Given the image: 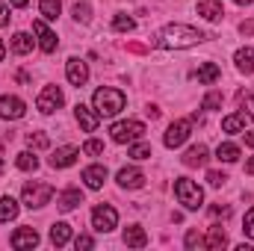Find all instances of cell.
<instances>
[{
  "mask_svg": "<svg viewBox=\"0 0 254 251\" xmlns=\"http://www.w3.org/2000/svg\"><path fill=\"white\" fill-rule=\"evenodd\" d=\"M145 113H148V119H151V122H154V119H160V110H157V107H148Z\"/></svg>",
  "mask_w": 254,
  "mask_h": 251,
  "instance_id": "ee69618b",
  "label": "cell"
},
{
  "mask_svg": "<svg viewBox=\"0 0 254 251\" xmlns=\"http://www.w3.org/2000/svg\"><path fill=\"white\" fill-rule=\"evenodd\" d=\"M39 12L45 21H57L63 12V0H39Z\"/></svg>",
  "mask_w": 254,
  "mask_h": 251,
  "instance_id": "484cf974",
  "label": "cell"
},
{
  "mask_svg": "<svg viewBox=\"0 0 254 251\" xmlns=\"http://www.w3.org/2000/svg\"><path fill=\"white\" fill-rule=\"evenodd\" d=\"M243 231H246V237H252L254 240V207L246 213V228H243Z\"/></svg>",
  "mask_w": 254,
  "mask_h": 251,
  "instance_id": "ab89813d",
  "label": "cell"
},
{
  "mask_svg": "<svg viewBox=\"0 0 254 251\" xmlns=\"http://www.w3.org/2000/svg\"><path fill=\"white\" fill-rule=\"evenodd\" d=\"M51 198H54V187H48V184H27L24 192H21V204L24 207H30V210H39V207H45V204H51Z\"/></svg>",
  "mask_w": 254,
  "mask_h": 251,
  "instance_id": "277c9868",
  "label": "cell"
},
{
  "mask_svg": "<svg viewBox=\"0 0 254 251\" xmlns=\"http://www.w3.org/2000/svg\"><path fill=\"white\" fill-rule=\"evenodd\" d=\"M216 157H219L222 163H237V160H240V145H234V142H222V145L216 148Z\"/></svg>",
  "mask_w": 254,
  "mask_h": 251,
  "instance_id": "83f0119b",
  "label": "cell"
},
{
  "mask_svg": "<svg viewBox=\"0 0 254 251\" xmlns=\"http://www.w3.org/2000/svg\"><path fill=\"white\" fill-rule=\"evenodd\" d=\"M39 246V234H36V228H18L15 234H12V249L24 251V249H36Z\"/></svg>",
  "mask_w": 254,
  "mask_h": 251,
  "instance_id": "9a60e30c",
  "label": "cell"
},
{
  "mask_svg": "<svg viewBox=\"0 0 254 251\" xmlns=\"http://www.w3.org/2000/svg\"><path fill=\"white\" fill-rule=\"evenodd\" d=\"M33 33H36V45H39L45 54H54V51L60 48V39H57V33H54V30L45 24V18L33 24Z\"/></svg>",
  "mask_w": 254,
  "mask_h": 251,
  "instance_id": "9c48e42d",
  "label": "cell"
},
{
  "mask_svg": "<svg viewBox=\"0 0 254 251\" xmlns=\"http://www.w3.org/2000/svg\"><path fill=\"white\" fill-rule=\"evenodd\" d=\"M83 154H89V157H101V154H104V142H98V139H89V142L83 145Z\"/></svg>",
  "mask_w": 254,
  "mask_h": 251,
  "instance_id": "8d00e7d4",
  "label": "cell"
},
{
  "mask_svg": "<svg viewBox=\"0 0 254 251\" xmlns=\"http://www.w3.org/2000/svg\"><path fill=\"white\" fill-rule=\"evenodd\" d=\"M65 77H68V83L71 86H86V80H89V65L83 63V60H77V57H71L68 63H65Z\"/></svg>",
  "mask_w": 254,
  "mask_h": 251,
  "instance_id": "8fae6325",
  "label": "cell"
},
{
  "mask_svg": "<svg viewBox=\"0 0 254 251\" xmlns=\"http://www.w3.org/2000/svg\"><path fill=\"white\" fill-rule=\"evenodd\" d=\"M0 172H3V160H0Z\"/></svg>",
  "mask_w": 254,
  "mask_h": 251,
  "instance_id": "f907efd6",
  "label": "cell"
},
{
  "mask_svg": "<svg viewBox=\"0 0 254 251\" xmlns=\"http://www.w3.org/2000/svg\"><path fill=\"white\" fill-rule=\"evenodd\" d=\"M234 3H240V6H249V3H252V0H234Z\"/></svg>",
  "mask_w": 254,
  "mask_h": 251,
  "instance_id": "c3c4849f",
  "label": "cell"
},
{
  "mask_svg": "<svg viewBox=\"0 0 254 251\" xmlns=\"http://www.w3.org/2000/svg\"><path fill=\"white\" fill-rule=\"evenodd\" d=\"M243 133H246V145L254 148V130H243Z\"/></svg>",
  "mask_w": 254,
  "mask_h": 251,
  "instance_id": "f6af8a7d",
  "label": "cell"
},
{
  "mask_svg": "<svg viewBox=\"0 0 254 251\" xmlns=\"http://www.w3.org/2000/svg\"><path fill=\"white\" fill-rule=\"evenodd\" d=\"M63 104H65V95H63L60 86H45V89L39 92V98H36V107H39V113H45V116L57 113Z\"/></svg>",
  "mask_w": 254,
  "mask_h": 251,
  "instance_id": "52a82bcc",
  "label": "cell"
},
{
  "mask_svg": "<svg viewBox=\"0 0 254 251\" xmlns=\"http://www.w3.org/2000/svg\"><path fill=\"white\" fill-rule=\"evenodd\" d=\"M68 240H71V225L68 222H54L51 225V243L57 249H63V246H68Z\"/></svg>",
  "mask_w": 254,
  "mask_h": 251,
  "instance_id": "603a6c76",
  "label": "cell"
},
{
  "mask_svg": "<svg viewBox=\"0 0 254 251\" xmlns=\"http://www.w3.org/2000/svg\"><path fill=\"white\" fill-rule=\"evenodd\" d=\"M127 98L122 89H110V86H104V89H98L95 95H92V107H95V113L101 116V119H113V116H119L122 110H125Z\"/></svg>",
  "mask_w": 254,
  "mask_h": 251,
  "instance_id": "7a4b0ae2",
  "label": "cell"
},
{
  "mask_svg": "<svg viewBox=\"0 0 254 251\" xmlns=\"http://www.w3.org/2000/svg\"><path fill=\"white\" fill-rule=\"evenodd\" d=\"M184 246H187V249H204V237H201V234H198V231H187V240H184Z\"/></svg>",
  "mask_w": 254,
  "mask_h": 251,
  "instance_id": "e575fe53",
  "label": "cell"
},
{
  "mask_svg": "<svg viewBox=\"0 0 254 251\" xmlns=\"http://www.w3.org/2000/svg\"><path fill=\"white\" fill-rule=\"evenodd\" d=\"M125 246H130V249H145V246H148V234H145L142 225L125 228Z\"/></svg>",
  "mask_w": 254,
  "mask_h": 251,
  "instance_id": "d6986e66",
  "label": "cell"
},
{
  "mask_svg": "<svg viewBox=\"0 0 254 251\" xmlns=\"http://www.w3.org/2000/svg\"><path fill=\"white\" fill-rule=\"evenodd\" d=\"M190 133H192V119H178V122L169 125L163 142H166V148H181V145L190 139Z\"/></svg>",
  "mask_w": 254,
  "mask_h": 251,
  "instance_id": "ba28073f",
  "label": "cell"
},
{
  "mask_svg": "<svg viewBox=\"0 0 254 251\" xmlns=\"http://www.w3.org/2000/svg\"><path fill=\"white\" fill-rule=\"evenodd\" d=\"M33 45H36V39H30V33H15V36H12V51H15V54H21V57H24V54H30V51H33Z\"/></svg>",
  "mask_w": 254,
  "mask_h": 251,
  "instance_id": "4316f807",
  "label": "cell"
},
{
  "mask_svg": "<svg viewBox=\"0 0 254 251\" xmlns=\"http://www.w3.org/2000/svg\"><path fill=\"white\" fill-rule=\"evenodd\" d=\"M74 116H77V122H80V127H83L86 133H95V130H98V125H101V116L95 113V107L77 104V107H74Z\"/></svg>",
  "mask_w": 254,
  "mask_h": 251,
  "instance_id": "7c38bea8",
  "label": "cell"
},
{
  "mask_svg": "<svg viewBox=\"0 0 254 251\" xmlns=\"http://www.w3.org/2000/svg\"><path fill=\"white\" fill-rule=\"evenodd\" d=\"M116 181H119L122 189H142L145 187V172L130 166V169H122V172L116 175Z\"/></svg>",
  "mask_w": 254,
  "mask_h": 251,
  "instance_id": "4fadbf2b",
  "label": "cell"
},
{
  "mask_svg": "<svg viewBox=\"0 0 254 251\" xmlns=\"http://www.w3.org/2000/svg\"><path fill=\"white\" fill-rule=\"evenodd\" d=\"M116 225H119V213H116V207H110V204H98V207L92 210V228H95L98 234H110V231H116Z\"/></svg>",
  "mask_w": 254,
  "mask_h": 251,
  "instance_id": "8992f818",
  "label": "cell"
},
{
  "mask_svg": "<svg viewBox=\"0 0 254 251\" xmlns=\"http://www.w3.org/2000/svg\"><path fill=\"white\" fill-rule=\"evenodd\" d=\"M71 15H74V21H80V24H89V21H92V9H89V3H74Z\"/></svg>",
  "mask_w": 254,
  "mask_h": 251,
  "instance_id": "836d02e7",
  "label": "cell"
},
{
  "mask_svg": "<svg viewBox=\"0 0 254 251\" xmlns=\"http://www.w3.org/2000/svg\"><path fill=\"white\" fill-rule=\"evenodd\" d=\"M3 57H6V48H3V42H0V60H3Z\"/></svg>",
  "mask_w": 254,
  "mask_h": 251,
  "instance_id": "681fc988",
  "label": "cell"
},
{
  "mask_svg": "<svg viewBox=\"0 0 254 251\" xmlns=\"http://www.w3.org/2000/svg\"><path fill=\"white\" fill-rule=\"evenodd\" d=\"M225 181H228L225 172H207V184L210 187H225Z\"/></svg>",
  "mask_w": 254,
  "mask_h": 251,
  "instance_id": "74e56055",
  "label": "cell"
},
{
  "mask_svg": "<svg viewBox=\"0 0 254 251\" xmlns=\"http://www.w3.org/2000/svg\"><path fill=\"white\" fill-rule=\"evenodd\" d=\"M207 36L198 30V27H190V24H169V27H163L157 36H154V42L160 45V48H166V51H187V48H195V45H201Z\"/></svg>",
  "mask_w": 254,
  "mask_h": 251,
  "instance_id": "6da1fadb",
  "label": "cell"
},
{
  "mask_svg": "<svg viewBox=\"0 0 254 251\" xmlns=\"http://www.w3.org/2000/svg\"><path fill=\"white\" fill-rule=\"evenodd\" d=\"M198 15H201L204 21H213V24H216V21L225 18V9H222L219 0H201V3H198Z\"/></svg>",
  "mask_w": 254,
  "mask_h": 251,
  "instance_id": "e0dca14e",
  "label": "cell"
},
{
  "mask_svg": "<svg viewBox=\"0 0 254 251\" xmlns=\"http://www.w3.org/2000/svg\"><path fill=\"white\" fill-rule=\"evenodd\" d=\"M24 113H27V104H24L21 98H15V95H0V119L18 122V119H24Z\"/></svg>",
  "mask_w": 254,
  "mask_h": 251,
  "instance_id": "30bf717a",
  "label": "cell"
},
{
  "mask_svg": "<svg viewBox=\"0 0 254 251\" xmlns=\"http://www.w3.org/2000/svg\"><path fill=\"white\" fill-rule=\"evenodd\" d=\"M195 77H198V83L213 86V83L222 77V68H219L216 63H201V65H198V71H195Z\"/></svg>",
  "mask_w": 254,
  "mask_h": 251,
  "instance_id": "44dd1931",
  "label": "cell"
},
{
  "mask_svg": "<svg viewBox=\"0 0 254 251\" xmlns=\"http://www.w3.org/2000/svg\"><path fill=\"white\" fill-rule=\"evenodd\" d=\"M9 24V9H6V3H0V27H6Z\"/></svg>",
  "mask_w": 254,
  "mask_h": 251,
  "instance_id": "60d3db41",
  "label": "cell"
},
{
  "mask_svg": "<svg viewBox=\"0 0 254 251\" xmlns=\"http://www.w3.org/2000/svg\"><path fill=\"white\" fill-rule=\"evenodd\" d=\"M127 157H133V160H151V145L142 142V139H136V142H130Z\"/></svg>",
  "mask_w": 254,
  "mask_h": 251,
  "instance_id": "4dcf8cb0",
  "label": "cell"
},
{
  "mask_svg": "<svg viewBox=\"0 0 254 251\" xmlns=\"http://www.w3.org/2000/svg\"><path fill=\"white\" fill-rule=\"evenodd\" d=\"M222 107V95L219 92H210L204 101H201V110H219Z\"/></svg>",
  "mask_w": 254,
  "mask_h": 251,
  "instance_id": "d590c367",
  "label": "cell"
},
{
  "mask_svg": "<svg viewBox=\"0 0 254 251\" xmlns=\"http://www.w3.org/2000/svg\"><path fill=\"white\" fill-rule=\"evenodd\" d=\"M246 125H249V113H246V110L231 113V116H225V119H222V130H225V133H243Z\"/></svg>",
  "mask_w": 254,
  "mask_h": 251,
  "instance_id": "ac0fdd59",
  "label": "cell"
},
{
  "mask_svg": "<svg viewBox=\"0 0 254 251\" xmlns=\"http://www.w3.org/2000/svg\"><path fill=\"white\" fill-rule=\"evenodd\" d=\"M113 30H116V33H133V30H136V21H133L130 15H122V12H119V15L113 18Z\"/></svg>",
  "mask_w": 254,
  "mask_h": 251,
  "instance_id": "1f68e13d",
  "label": "cell"
},
{
  "mask_svg": "<svg viewBox=\"0 0 254 251\" xmlns=\"http://www.w3.org/2000/svg\"><path fill=\"white\" fill-rule=\"evenodd\" d=\"M240 30H243V36H252V33H254V21H249V24H243Z\"/></svg>",
  "mask_w": 254,
  "mask_h": 251,
  "instance_id": "7bdbcfd3",
  "label": "cell"
},
{
  "mask_svg": "<svg viewBox=\"0 0 254 251\" xmlns=\"http://www.w3.org/2000/svg\"><path fill=\"white\" fill-rule=\"evenodd\" d=\"M74 246H77V251L80 249H95V240H92L89 234H80V237L74 240Z\"/></svg>",
  "mask_w": 254,
  "mask_h": 251,
  "instance_id": "f35d334b",
  "label": "cell"
},
{
  "mask_svg": "<svg viewBox=\"0 0 254 251\" xmlns=\"http://www.w3.org/2000/svg\"><path fill=\"white\" fill-rule=\"evenodd\" d=\"M27 145L33 151H45V148H51V139L45 133H27Z\"/></svg>",
  "mask_w": 254,
  "mask_h": 251,
  "instance_id": "d6a6232c",
  "label": "cell"
},
{
  "mask_svg": "<svg viewBox=\"0 0 254 251\" xmlns=\"http://www.w3.org/2000/svg\"><path fill=\"white\" fill-rule=\"evenodd\" d=\"M225 246H228V234H225V228L213 225V228H210V234L204 237V249H210V251H222Z\"/></svg>",
  "mask_w": 254,
  "mask_h": 251,
  "instance_id": "ffe728a7",
  "label": "cell"
},
{
  "mask_svg": "<svg viewBox=\"0 0 254 251\" xmlns=\"http://www.w3.org/2000/svg\"><path fill=\"white\" fill-rule=\"evenodd\" d=\"M207 160H210L207 145H192L190 151L184 154V166H190V169H195V166H204Z\"/></svg>",
  "mask_w": 254,
  "mask_h": 251,
  "instance_id": "7402d4cb",
  "label": "cell"
},
{
  "mask_svg": "<svg viewBox=\"0 0 254 251\" xmlns=\"http://www.w3.org/2000/svg\"><path fill=\"white\" fill-rule=\"evenodd\" d=\"M175 195H178V201L187 210H198L204 204V189L198 187L195 181H190V178H178L175 181Z\"/></svg>",
  "mask_w": 254,
  "mask_h": 251,
  "instance_id": "3957f363",
  "label": "cell"
},
{
  "mask_svg": "<svg viewBox=\"0 0 254 251\" xmlns=\"http://www.w3.org/2000/svg\"><path fill=\"white\" fill-rule=\"evenodd\" d=\"M246 175H254V157L246 163Z\"/></svg>",
  "mask_w": 254,
  "mask_h": 251,
  "instance_id": "7dc6e473",
  "label": "cell"
},
{
  "mask_svg": "<svg viewBox=\"0 0 254 251\" xmlns=\"http://www.w3.org/2000/svg\"><path fill=\"white\" fill-rule=\"evenodd\" d=\"M252 116H254V113H252Z\"/></svg>",
  "mask_w": 254,
  "mask_h": 251,
  "instance_id": "816d5d0a",
  "label": "cell"
},
{
  "mask_svg": "<svg viewBox=\"0 0 254 251\" xmlns=\"http://www.w3.org/2000/svg\"><path fill=\"white\" fill-rule=\"evenodd\" d=\"M104 181H107V166L95 163V166H86V169H83V184L89 189H101Z\"/></svg>",
  "mask_w": 254,
  "mask_h": 251,
  "instance_id": "2e32d148",
  "label": "cell"
},
{
  "mask_svg": "<svg viewBox=\"0 0 254 251\" xmlns=\"http://www.w3.org/2000/svg\"><path fill=\"white\" fill-rule=\"evenodd\" d=\"M57 204H60L63 210H74V207H80V204H83V192H80L77 187H68L65 192H60Z\"/></svg>",
  "mask_w": 254,
  "mask_h": 251,
  "instance_id": "d4e9b609",
  "label": "cell"
},
{
  "mask_svg": "<svg viewBox=\"0 0 254 251\" xmlns=\"http://www.w3.org/2000/svg\"><path fill=\"white\" fill-rule=\"evenodd\" d=\"M77 157H80V148H74V145H63V148L54 151L51 166H54V169H68V166L77 163Z\"/></svg>",
  "mask_w": 254,
  "mask_h": 251,
  "instance_id": "5bb4252c",
  "label": "cell"
},
{
  "mask_svg": "<svg viewBox=\"0 0 254 251\" xmlns=\"http://www.w3.org/2000/svg\"><path fill=\"white\" fill-rule=\"evenodd\" d=\"M234 63H237V71L254 74V48H240V51L234 54Z\"/></svg>",
  "mask_w": 254,
  "mask_h": 251,
  "instance_id": "cb8c5ba5",
  "label": "cell"
},
{
  "mask_svg": "<svg viewBox=\"0 0 254 251\" xmlns=\"http://www.w3.org/2000/svg\"><path fill=\"white\" fill-rule=\"evenodd\" d=\"M15 166H18L21 172H36V169H39V157H36L33 151H21V154L15 157Z\"/></svg>",
  "mask_w": 254,
  "mask_h": 251,
  "instance_id": "f1b7e54d",
  "label": "cell"
},
{
  "mask_svg": "<svg viewBox=\"0 0 254 251\" xmlns=\"http://www.w3.org/2000/svg\"><path fill=\"white\" fill-rule=\"evenodd\" d=\"M110 136H113V142H119V145H130V142H136V139L145 136V125L136 122V119L116 122V125L110 127Z\"/></svg>",
  "mask_w": 254,
  "mask_h": 251,
  "instance_id": "5b68a950",
  "label": "cell"
},
{
  "mask_svg": "<svg viewBox=\"0 0 254 251\" xmlns=\"http://www.w3.org/2000/svg\"><path fill=\"white\" fill-rule=\"evenodd\" d=\"M27 3H30V0H12V6H15V9H24Z\"/></svg>",
  "mask_w": 254,
  "mask_h": 251,
  "instance_id": "bcb514c9",
  "label": "cell"
},
{
  "mask_svg": "<svg viewBox=\"0 0 254 251\" xmlns=\"http://www.w3.org/2000/svg\"><path fill=\"white\" fill-rule=\"evenodd\" d=\"M213 216H231V207H213Z\"/></svg>",
  "mask_w": 254,
  "mask_h": 251,
  "instance_id": "b9f144b4",
  "label": "cell"
},
{
  "mask_svg": "<svg viewBox=\"0 0 254 251\" xmlns=\"http://www.w3.org/2000/svg\"><path fill=\"white\" fill-rule=\"evenodd\" d=\"M15 216H18V201L12 195L0 198V222H12Z\"/></svg>",
  "mask_w": 254,
  "mask_h": 251,
  "instance_id": "f546056e",
  "label": "cell"
}]
</instances>
